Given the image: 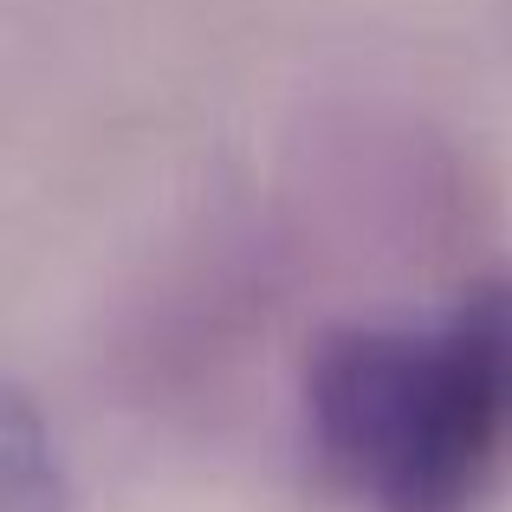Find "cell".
Segmentation results:
<instances>
[{"instance_id":"6da1fadb","label":"cell","mask_w":512,"mask_h":512,"mask_svg":"<svg viewBox=\"0 0 512 512\" xmlns=\"http://www.w3.org/2000/svg\"><path fill=\"white\" fill-rule=\"evenodd\" d=\"M305 435L363 512H474L512 461V279L435 318L331 331L305 370Z\"/></svg>"},{"instance_id":"7a4b0ae2","label":"cell","mask_w":512,"mask_h":512,"mask_svg":"<svg viewBox=\"0 0 512 512\" xmlns=\"http://www.w3.org/2000/svg\"><path fill=\"white\" fill-rule=\"evenodd\" d=\"M7 512H65L59 461H52L39 422L26 415V402H13V415H7Z\"/></svg>"}]
</instances>
